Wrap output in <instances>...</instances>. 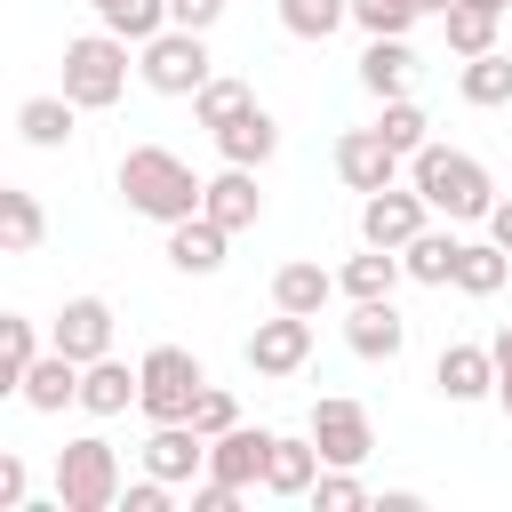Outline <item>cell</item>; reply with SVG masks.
Here are the masks:
<instances>
[{
	"label": "cell",
	"instance_id": "ba28073f",
	"mask_svg": "<svg viewBox=\"0 0 512 512\" xmlns=\"http://www.w3.org/2000/svg\"><path fill=\"white\" fill-rule=\"evenodd\" d=\"M424 224H432V200H424L416 184H384V192L360 200V240H368V248H408Z\"/></svg>",
	"mask_w": 512,
	"mask_h": 512
},
{
	"label": "cell",
	"instance_id": "b9f144b4",
	"mask_svg": "<svg viewBox=\"0 0 512 512\" xmlns=\"http://www.w3.org/2000/svg\"><path fill=\"white\" fill-rule=\"evenodd\" d=\"M488 240L512 248V192H496V208H488Z\"/></svg>",
	"mask_w": 512,
	"mask_h": 512
},
{
	"label": "cell",
	"instance_id": "5bb4252c",
	"mask_svg": "<svg viewBox=\"0 0 512 512\" xmlns=\"http://www.w3.org/2000/svg\"><path fill=\"white\" fill-rule=\"evenodd\" d=\"M272 440H280V432H264V424H232V432H216V440H208V472H216V480H232V488H264Z\"/></svg>",
	"mask_w": 512,
	"mask_h": 512
},
{
	"label": "cell",
	"instance_id": "ee69618b",
	"mask_svg": "<svg viewBox=\"0 0 512 512\" xmlns=\"http://www.w3.org/2000/svg\"><path fill=\"white\" fill-rule=\"evenodd\" d=\"M496 408H504V416H512V360H504V368H496Z\"/></svg>",
	"mask_w": 512,
	"mask_h": 512
},
{
	"label": "cell",
	"instance_id": "44dd1931",
	"mask_svg": "<svg viewBox=\"0 0 512 512\" xmlns=\"http://www.w3.org/2000/svg\"><path fill=\"white\" fill-rule=\"evenodd\" d=\"M24 408H40V416H56V408H80V360L72 352H40L32 368H24V392H16Z\"/></svg>",
	"mask_w": 512,
	"mask_h": 512
},
{
	"label": "cell",
	"instance_id": "f6af8a7d",
	"mask_svg": "<svg viewBox=\"0 0 512 512\" xmlns=\"http://www.w3.org/2000/svg\"><path fill=\"white\" fill-rule=\"evenodd\" d=\"M416 8H424V16H448V8H456V0H416Z\"/></svg>",
	"mask_w": 512,
	"mask_h": 512
},
{
	"label": "cell",
	"instance_id": "8d00e7d4",
	"mask_svg": "<svg viewBox=\"0 0 512 512\" xmlns=\"http://www.w3.org/2000/svg\"><path fill=\"white\" fill-rule=\"evenodd\" d=\"M416 16H424L416 0H352V24H360L368 40H376V32H408Z\"/></svg>",
	"mask_w": 512,
	"mask_h": 512
},
{
	"label": "cell",
	"instance_id": "7402d4cb",
	"mask_svg": "<svg viewBox=\"0 0 512 512\" xmlns=\"http://www.w3.org/2000/svg\"><path fill=\"white\" fill-rule=\"evenodd\" d=\"M336 288H344V280H336L320 256H288V264L272 272V304H280V312H312V320H320V304H328Z\"/></svg>",
	"mask_w": 512,
	"mask_h": 512
},
{
	"label": "cell",
	"instance_id": "7a4b0ae2",
	"mask_svg": "<svg viewBox=\"0 0 512 512\" xmlns=\"http://www.w3.org/2000/svg\"><path fill=\"white\" fill-rule=\"evenodd\" d=\"M408 184L432 200V216H448V224H488V208H496V176L472 160V152H456V144H424V152H408Z\"/></svg>",
	"mask_w": 512,
	"mask_h": 512
},
{
	"label": "cell",
	"instance_id": "3957f363",
	"mask_svg": "<svg viewBox=\"0 0 512 512\" xmlns=\"http://www.w3.org/2000/svg\"><path fill=\"white\" fill-rule=\"evenodd\" d=\"M128 48L136 40H120V32H80V40H64V96L80 104V112H112L120 96H128Z\"/></svg>",
	"mask_w": 512,
	"mask_h": 512
},
{
	"label": "cell",
	"instance_id": "e0dca14e",
	"mask_svg": "<svg viewBox=\"0 0 512 512\" xmlns=\"http://www.w3.org/2000/svg\"><path fill=\"white\" fill-rule=\"evenodd\" d=\"M136 400H144V368H128L120 352H104V360L80 368V408L88 416H128Z\"/></svg>",
	"mask_w": 512,
	"mask_h": 512
},
{
	"label": "cell",
	"instance_id": "7bdbcfd3",
	"mask_svg": "<svg viewBox=\"0 0 512 512\" xmlns=\"http://www.w3.org/2000/svg\"><path fill=\"white\" fill-rule=\"evenodd\" d=\"M488 352H496V368H504V360H512V320H504V328H496V336H488Z\"/></svg>",
	"mask_w": 512,
	"mask_h": 512
},
{
	"label": "cell",
	"instance_id": "83f0119b",
	"mask_svg": "<svg viewBox=\"0 0 512 512\" xmlns=\"http://www.w3.org/2000/svg\"><path fill=\"white\" fill-rule=\"evenodd\" d=\"M512 280V248H496V240H464V256H456V288L464 296H496Z\"/></svg>",
	"mask_w": 512,
	"mask_h": 512
},
{
	"label": "cell",
	"instance_id": "74e56055",
	"mask_svg": "<svg viewBox=\"0 0 512 512\" xmlns=\"http://www.w3.org/2000/svg\"><path fill=\"white\" fill-rule=\"evenodd\" d=\"M192 424L216 440V432H232V424H240V400H232L224 384H208V392H200V408H192Z\"/></svg>",
	"mask_w": 512,
	"mask_h": 512
},
{
	"label": "cell",
	"instance_id": "277c9868",
	"mask_svg": "<svg viewBox=\"0 0 512 512\" xmlns=\"http://www.w3.org/2000/svg\"><path fill=\"white\" fill-rule=\"evenodd\" d=\"M136 80H144L152 96H200V88L216 80L208 32H192V24H168V32H152V40L136 48Z\"/></svg>",
	"mask_w": 512,
	"mask_h": 512
},
{
	"label": "cell",
	"instance_id": "f546056e",
	"mask_svg": "<svg viewBox=\"0 0 512 512\" xmlns=\"http://www.w3.org/2000/svg\"><path fill=\"white\" fill-rule=\"evenodd\" d=\"M96 8V24L104 32H120V40H152V32H168V0H88Z\"/></svg>",
	"mask_w": 512,
	"mask_h": 512
},
{
	"label": "cell",
	"instance_id": "d6a6232c",
	"mask_svg": "<svg viewBox=\"0 0 512 512\" xmlns=\"http://www.w3.org/2000/svg\"><path fill=\"white\" fill-rule=\"evenodd\" d=\"M376 128H384V144H392V152H424V144H432V120H424V104H416V96H384Z\"/></svg>",
	"mask_w": 512,
	"mask_h": 512
},
{
	"label": "cell",
	"instance_id": "8fae6325",
	"mask_svg": "<svg viewBox=\"0 0 512 512\" xmlns=\"http://www.w3.org/2000/svg\"><path fill=\"white\" fill-rule=\"evenodd\" d=\"M112 336H120V320H112V304H104V296H64V312H56V328H48V344H56V352H72L80 368H88V360H104V352H112Z\"/></svg>",
	"mask_w": 512,
	"mask_h": 512
},
{
	"label": "cell",
	"instance_id": "5b68a950",
	"mask_svg": "<svg viewBox=\"0 0 512 512\" xmlns=\"http://www.w3.org/2000/svg\"><path fill=\"white\" fill-rule=\"evenodd\" d=\"M120 448L112 440H96V432H80V440H64L56 448V496H64V512H120Z\"/></svg>",
	"mask_w": 512,
	"mask_h": 512
},
{
	"label": "cell",
	"instance_id": "ffe728a7",
	"mask_svg": "<svg viewBox=\"0 0 512 512\" xmlns=\"http://www.w3.org/2000/svg\"><path fill=\"white\" fill-rule=\"evenodd\" d=\"M224 248H232V232H224L216 216H184V224H168V264L192 272V280L224 272Z\"/></svg>",
	"mask_w": 512,
	"mask_h": 512
},
{
	"label": "cell",
	"instance_id": "52a82bcc",
	"mask_svg": "<svg viewBox=\"0 0 512 512\" xmlns=\"http://www.w3.org/2000/svg\"><path fill=\"white\" fill-rule=\"evenodd\" d=\"M312 440H320V456L328 464H368L376 456V424H368V408L360 400H344V392H328V400H312V424H304Z\"/></svg>",
	"mask_w": 512,
	"mask_h": 512
},
{
	"label": "cell",
	"instance_id": "9a60e30c",
	"mask_svg": "<svg viewBox=\"0 0 512 512\" xmlns=\"http://www.w3.org/2000/svg\"><path fill=\"white\" fill-rule=\"evenodd\" d=\"M344 344H352L360 360H400V352H408V320L392 312V296H352Z\"/></svg>",
	"mask_w": 512,
	"mask_h": 512
},
{
	"label": "cell",
	"instance_id": "836d02e7",
	"mask_svg": "<svg viewBox=\"0 0 512 512\" xmlns=\"http://www.w3.org/2000/svg\"><path fill=\"white\" fill-rule=\"evenodd\" d=\"M280 24L296 40H328L336 24H352V0H280Z\"/></svg>",
	"mask_w": 512,
	"mask_h": 512
},
{
	"label": "cell",
	"instance_id": "60d3db41",
	"mask_svg": "<svg viewBox=\"0 0 512 512\" xmlns=\"http://www.w3.org/2000/svg\"><path fill=\"white\" fill-rule=\"evenodd\" d=\"M24 488H32L24 456H0V512H16V504H24Z\"/></svg>",
	"mask_w": 512,
	"mask_h": 512
},
{
	"label": "cell",
	"instance_id": "4dcf8cb0",
	"mask_svg": "<svg viewBox=\"0 0 512 512\" xmlns=\"http://www.w3.org/2000/svg\"><path fill=\"white\" fill-rule=\"evenodd\" d=\"M496 8H472V0H456L448 16H440V32H448V56H488L496 48Z\"/></svg>",
	"mask_w": 512,
	"mask_h": 512
},
{
	"label": "cell",
	"instance_id": "9c48e42d",
	"mask_svg": "<svg viewBox=\"0 0 512 512\" xmlns=\"http://www.w3.org/2000/svg\"><path fill=\"white\" fill-rule=\"evenodd\" d=\"M304 360H312V312H280L272 304V320L248 328V368L256 376H296Z\"/></svg>",
	"mask_w": 512,
	"mask_h": 512
},
{
	"label": "cell",
	"instance_id": "ab89813d",
	"mask_svg": "<svg viewBox=\"0 0 512 512\" xmlns=\"http://www.w3.org/2000/svg\"><path fill=\"white\" fill-rule=\"evenodd\" d=\"M224 0H168V24H192V32H216Z\"/></svg>",
	"mask_w": 512,
	"mask_h": 512
},
{
	"label": "cell",
	"instance_id": "e575fe53",
	"mask_svg": "<svg viewBox=\"0 0 512 512\" xmlns=\"http://www.w3.org/2000/svg\"><path fill=\"white\" fill-rule=\"evenodd\" d=\"M304 504H312V512H352V504H368V488H360L352 464H320V480L304 488Z\"/></svg>",
	"mask_w": 512,
	"mask_h": 512
},
{
	"label": "cell",
	"instance_id": "2e32d148",
	"mask_svg": "<svg viewBox=\"0 0 512 512\" xmlns=\"http://www.w3.org/2000/svg\"><path fill=\"white\" fill-rule=\"evenodd\" d=\"M200 216H216L224 232H248V224L264 216V192H256V168H240V160H224V168L208 176V192H200Z\"/></svg>",
	"mask_w": 512,
	"mask_h": 512
},
{
	"label": "cell",
	"instance_id": "ac0fdd59",
	"mask_svg": "<svg viewBox=\"0 0 512 512\" xmlns=\"http://www.w3.org/2000/svg\"><path fill=\"white\" fill-rule=\"evenodd\" d=\"M208 136H216V152H224V160H240V168H264V160L280 152V120H272L264 104H240V112H232V120H216Z\"/></svg>",
	"mask_w": 512,
	"mask_h": 512
},
{
	"label": "cell",
	"instance_id": "6da1fadb",
	"mask_svg": "<svg viewBox=\"0 0 512 512\" xmlns=\"http://www.w3.org/2000/svg\"><path fill=\"white\" fill-rule=\"evenodd\" d=\"M112 184H120V200H128L136 216H152L160 232L184 224V216H200V192H208V176H192V160H176L168 144H128L120 168H112Z\"/></svg>",
	"mask_w": 512,
	"mask_h": 512
},
{
	"label": "cell",
	"instance_id": "484cf974",
	"mask_svg": "<svg viewBox=\"0 0 512 512\" xmlns=\"http://www.w3.org/2000/svg\"><path fill=\"white\" fill-rule=\"evenodd\" d=\"M336 280H344V296H392V288L408 280V264H400V248H368V240H360V256H352Z\"/></svg>",
	"mask_w": 512,
	"mask_h": 512
},
{
	"label": "cell",
	"instance_id": "603a6c76",
	"mask_svg": "<svg viewBox=\"0 0 512 512\" xmlns=\"http://www.w3.org/2000/svg\"><path fill=\"white\" fill-rule=\"evenodd\" d=\"M72 120H80V104L56 88V96H24L16 104V136L32 144V152H64L72 144Z\"/></svg>",
	"mask_w": 512,
	"mask_h": 512
},
{
	"label": "cell",
	"instance_id": "cb8c5ba5",
	"mask_svg": "<svg viewBox=\"0 0 512 512\" xmlns=\"http://www.w3.org/2000/svg\"><path fill=\"white\" fill-rule=\"evenodd\" d=\"M456 256H464V240H456V224H424L408 248H400V264H408V280H424V288H456Z\"/></svg>",
	"mask_w": 512,
	"mask_h": 512
},
{
	"label": "cell",
	"instance_id": "d4e9b609",
	"mask_svg": "<svg viewBox=\"0 0 512 512\" xmlns=\"http://www.w3.org/2000/svg\"><path fill=\"white\" fill-rule=\"evenodd\" d=\"M320 464H328V456H320L312 432H304V440L280 432V440H272V464H264V496H304V488L320 480Z\"/></svg>",
	"mask_w": 512,
	"mask_h": 512
},
{
	"label": "cell",
	"instance_id": "f1b7e54d",
	"mask_svg": "<svg viewBox=\"0 0 512 512\" xmlns=\"http://www.w3.org/2000/svg\"><path fill=\"white\" fill-rule=\"evenodd\" d=\"M456 88H464V104H512V56L504 48H488V56H464V72H456Z\"/></svg>",
	"mask_w": 512,
	"mask_h": 512
},
{
	"label": "cell",
	"instance_id": "4316f807",
	"mask_svg": "<svg viewBox=\"0 0 512 512\" xmlns=\"http://www.w3.org/2000/svg\"><path fill=\"white\" fill-rule=\"evenodd\" d=\"M40 232H48L40 200H32L24 184H8V192H0V248H8V256H32V248H40Z\"/></svg>",
	"mask_w": 512,
	"mask_h": 512
},
{
	"label": "cell",
	"instance_id": "f35d334b",
	"mask_svg": "<svg viewBox=\"0 0 512 512\" xmlns=\"http://www.w3.org/2000/svg\"><path fill=\"white\" fill-rule=\"evenodd\" d=\"M120 512H168V480H160V472H144L136 488H120Z\"/></svg>",
	"mask_w": 512,
	"mask_h": 512
},
{
	"label": "cell",
	"instance_id": "bcb514c9",
	"mask_svg": "<svg viewBox=\"0 0 512 512\" xmlns=\"http://www.w3.org/2000/svg\"><path fill=\"white\" fill-rule=\"evenodd\" d=\"M472 8H496V16H504V8H512V0H472Z\"/></svg>",
	"mask_w": 512,
	"mask_h": 512
},
{
	"label": "cell",
	"instance_id": "1f68e13d",
	"mask_svg": "<svg viewBox=\"0 0 512 512\" xmlns=\"http://www.w3.org/2000/svg\"><path fill=\"white\" fill-rule=\"evenodd\" d=\"M40 360V328L24 312H0V392H24V368Z\"/></svg>",
	"mask_w": 512,
	"mask_h": 512
},
{
	"label": "cell",
	"instance_id": "d590c367",
	"mask_svg": "<svg viewBox=\"0 0 512 512\" xmlns=\"http://www.w3.org/2000/svg\"><path fill=\"white\" fill-rule=\"evenodd\" d=\"M240 104H256V88H248V80H224V72H216V80H208V88L192 96V120H200V128H216V120H232Z\"/></svg>",
	"mask_w": 512,
	"mask_h": 512
},
{
	"label": "cell",
	"instance_id": "d6986e66",
	"mask_svg": "<svg viewBox=\"0 0 512 512\" xmlns=\"http://www.w3.org/2000/svg\"><path fill=\"white\" fill-rule=\"evenodd\" d=\"M408 80H416V48H408V32H376V40L360 48V88L384 104V96H408Z\"/></svg>",
	"mask_w": 512,
	"mask_h": 512
},
{
	"label": "cell",
	"instance_id": "30bf717a",
	"mask_svg": "<svg viewBox=\"0 0 512 512\" xmlns=\"http://www.w3.org/2000/svg\"><path fill=\"white\" fill-rule=\"evenodd\" d=\"M400 168H408V152H392L384 128H344V136H336V176H344L360 200L384 192V184H400Z\"/></svg>",
	"mask_w": 512,
	"mask_h": 512
},
{
	"label": "cell",
	"instance_id": "8992f818",
	"mask_svg": "<svg viewBox=\"0 0 512 512\" xmlns=\"http://www.w3.org/2000/svg\"><path fill=\"white\" fill-rule=\"evenodd\" d=\"M136 368H144V400H136V408H144L152 424H192V408H200V392H208V368H200L184 344H152Z\"/></svg>",
	"mask_w": 512,
	"mask_h": 512
},
{
	"label": "cell",
	"instance_id": "4fadbf2b",
	"mask_svg": "<svg viewBox=\"0 0 512 512\" xmlns=\"http://www.w3.org/2000/svg\"><path fill=\"white\" fill-rule=\"evenodd\" d=\"M432 384H440V400H456V408L496 400V352H488V344H440Z\"/></svg>",
	"mask_w": 512,
	"mask_h": 512
},
{
	"label": "cell",
	"instance_id": "7c38bea8",
	"mask_svg": "<svg viewBox=\"0 0 512 512\" xmlns=\"http://www.w3.org/2000/svg\"><path fill=\"white\" fill-rule=\"evenodd\" d=\"M136 456H144V472H160L168 488H192V480L208 472V432H200V424H152V440H144Z\"/></svg>",
	"mask_w": 512,
	"mask_h": 512
}]
</instances>
